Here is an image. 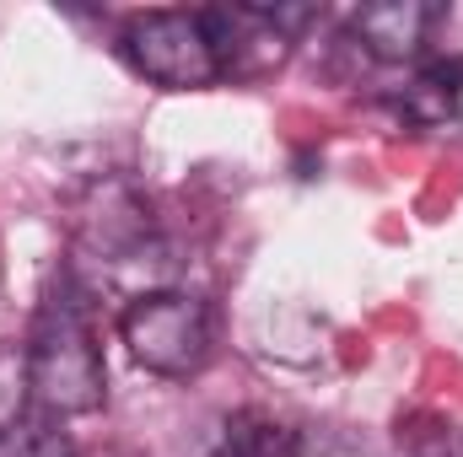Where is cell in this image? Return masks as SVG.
Instances as JSON below:
<instances>
[{"label":"cell","mask_w":463,"mask_h":457,"mask_svg":"<svg viewBox=\"0 0 463 457\" xmlns=\"http://www.w3.org/2000/svg\"><path fill=\"white\" fill-rule=\"evenodd\" d=\"M22 350H27V382L43 415H98L109 404V366L92 334L87 296L76 285H60L54 296H43Z\"/></svg>","instance_id":"cell-1"},{"label":"cell","mask_w":463,"mask_h":457,"mask_svg":"<svg viewBox=\"0 0 463 457\" xmlns=\"http://www.w3.org/2000/svg\"><path fill=\"white\" fill-rule=\"evenodd\" d=\"M129 355L156 377H189L211 355V312L189 291H140L118 312Z\"/></svg>","instance_id":"cell-2"},{"label":"cell","mask_w":463,"mask_h":457,"mask_svg":"<svg viewBox=\"0 0 463 457\" xmlns=\"http://www.w3.org/2000/svg\"><path fill=\"white\" fill-rule=\"evenodd\" d=\"M124 54L146 81L167 92H200L222 81L205 11H135L124 22Z\"/></svg>","instance_id":"cell-3"},{"label":"cell","mask_w":463,"mask_h":457,"mask_svg":"<svg viewBox=\"0 0 463 457\" xmlns=\"http://www.w3.org/2000/svg\"><path fill=\"white\" fill-rule=\"evenodd\" d=\"M76 237L81 247H92L109 264H129L140 258V247L151 242V210L140 205V194L129 183H103L92 189L87 210L76 216Z\"/></svg>","instance_id":"cell-4"},{"label":"cell","mask_w":463,"mask_h":457,"mask_svg":"<svg viewBox=\"0 0 463 457\" xmlns=\"http://www.w3.org/2000/svg\"><path fill=\"white\" fill-rule=\"evenodd\" d=\"M437 27V5L426 0H372L350 16V33L361 38V49L383 65H404L426 54V38Z\"/></svg>","instance_id":"cell-5"},{"label":"cell","mask_w":463,"mask_h":457,"mask_svg":"<svg viewBox=\"0 0 463 457\" xmlns=\"http://www.w3.org/2000/svg\"><path fill=\"white\" fill-rule=\"evenodd\" d=\"M302 452V436L291 425H280L275 415L264 409H237L222 420V442L216 457H297Z\"/></svg>","instance_id":"cell-6"},{"label":"cell","mask_w":463,"mask_h":457,"mask_svg":"<svg viewBox=\"0 0 463 457\" xmlns=\"http://www.w3.org/2000/svg\"><path fill=\"white\" fill-rule=\"evenodd\" d=\"M0 457H76V447L54 415H22L11 431H0Z\"/></svg>","instance_id":"cell-7"},{"label":"cell","mask_w":463,"mask_h":457,"mask_svg":"<svg viewBox=\"0 0 463 457\" xmlns=\"http://www.w3.org/2000/svg\"><path fill=\"white\" fill-rule=\"evenodd\" d=\"M27 398H33V382H27V350L0 340V431H11V425L27 415Z\"/></svg>","instance_id":"cell-8"},{"label":"cell","mask_w":463,"mask_h":457,"mask_svg":"<svg viewBox=\"0 0 463 457\" xmlns=\"http://www.w3.org/2000/svg\"><path fill=\"white\" fill-rule=\"evenodd\" d=\"M426 81H431V87H442L448 98H463V54H448V60L426 65Z\"/></svg>","instance_id":"cell-9"}]
</instances>
